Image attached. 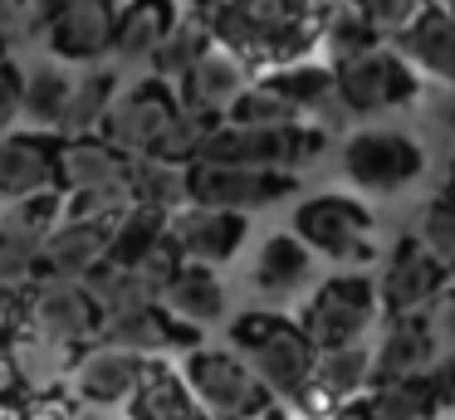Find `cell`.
<instances>
[{
    "label": "cell",
    "mask_w": 455,
    "mask_h": 420,
    "mask_svg": "<svg viewBox=\"0 0 455 420\" xmlns=\"http://www.w3.org/2000/svg\"><path fill=\"white\" fill-rule=\"evenodd\" d=\"M367 416L372 420H441L435 406L431 376H402V381H382L367 391Z\"/></svg>",
    "instance_id": "obj_30"
},
{
    "label": "cell",
    "mask_w": 455,
    "mask_h": 420,
    "mask_svg": "<svg viewBox=\"0 0 455 420\" xmlns=\"http://www.w3.org/2000/svg\"><path fill=\"white\" fill-rule=\"evenodd\" d=\"M367 347H372V386L402 381V376H426L435 367V357H441L426 313L382 318V328H377V337H367Z\"/></svg>",
    "instance_id": "obj_15"
},
{
    "label": "cell",
    "mask_w": 455,
    "mask_h": 420,
    "mask_svg": "<svg viewBox=\"0 0 455 420\" xmlns=\"http://www.w3.org/2000/svg\"><path fill=\"white\" fill-rule=\"evenodd\" d=\"M0 64H5V49H0Z\"/></svg>",
    "instance_id": "obj_48"
},
{
    "label": "cell",
    "mask_w": 455,
    "mask_h": 420,
    "mask_svg": "<svg viewBox=\"0 0 455 420\" xmlns=\"http://www.w3.org/2000/svg\"><path fill=\"white\" fill-rule=\"evenodd\" d=\"M289 234L304 244L308 254H323V259L343 264V269H363L377 259V215L367 210V201L343 191H318L304 195L294 205V220Z\"/></svg>",
    "instance_id": "obj_2"
},
{
    "label": "cell",
    "mask_w": 455,
    "mask_h": 420,
    "mask_svg": "<svg viewBox=\"0 0 455 420\" xmlns=\"http://www.w3.org/2000/svg\"><path fill=\"white\" fill-rule=\"evenodd\" d=\"M99 308L84 293V283H35L30 298V328L40 332V342L50 347H74V342L99 337Z\"/></svg>",
    "instance_id": "obj_18"
},
{
    "label": "cell",
    "mask_w": 455,
    "mask_h": 420,
    "mask_svg": "<svg viewBox=\"0 0 455 420\" xmlns=\"http://www.w3.org/2000/svg\"><path fill=\"white\" fill-rule=\"evenodd\" d=\"M299 195V176L289 171H235V166H187V205L201 210H230L245 215L250 210H269L279 201Z\"/></svg>",
    "instance_id": "obj_9"
},
{
    "label": "cell",
    "mask_w": 455,
    "mask_h": 420,
    "mask_svg": "<svg viewBox=\"0 0 455 420\" xmlns=\"http://www.w3.org/2000/svg\"><path fill=\"white\" fill-rule=\"evenodd\" d=\"M299 332L308 337L314 352H333V347H357L377 332L382 308H377V283L363 269H343L328 273L299 308Z\"/></svg>",
    "instance_id": "obj_3"
},
{
    "label": "cell",
    "mask_w": 455,
    "mask_h": 420,
    "mask_svg": "<svg viewBox=\"0 0 455 420\" xmlns=\"http://www.w3.org/2000/svg\"><path fill=\"white\" fill-rule=\"evenodd\" d=\"M372 49H382V39L367 29V20L357 15L347 0H328L323 10H318V44L314 54H323L318 64H347V59H363L372 54Z\"/></svg>",
    "instance_id": "obj_26"
},
{
    "label": "cell",
    "mask_w": 455,
    "mask_h": 420,
    "mask_svg": "<svg viewBox=\"0 0 455 420\" xmlns=\"http://www.w3.org/2000/svg\"><path fill=\"white\" fill-rule=\"evenodd\" d=\"M431 201L441 205L445 215L455 220V156L445 162V171H441V181H435V191H431Z\"/></svg>",
    "instance_id": "obj_42"
},
{
    "label": "cell",
    "mask_w": 455,
    "mask_h": 420,
    "mask_svg": "<svg viewBox=\"0 0 455 420\" xmlns=\"http://www.w3.org/2000/svg\"><path fill=\"white\" fill-rule=\"evenodd\" d=\"M230 352L245 357V367L255 371V381L269 391V400H289L299 396L314 381V361L318 352L308 347V337L299 332L294 318L275 308H250L230 322Z\"/></svg>",
    "instance_id": "obj_1"
},
{
    "label": "cell",
    "mask_w": 455,
    "mask_h": 420,
    "mask_svg": "<svg viewBox=\"0 0 455 420\" xmlns=\"http://www.w3.org/2000/svg\"><path fill=\"white\" fill-rule=\"evenodd\" d=\"M245 83H250V68L240 64V59H230L226 49L211 44L206 54L172 83V93H177V107H187V113L211 117V123H226L230 103L245 93Z\"/></svg>",
    "instance_id": "obj_14"
},
{
    "label": "cell",
    "mask_w": 455,
    "mask_h": 420,
    "mask_svg": "<svg viewBox=\"0 0 455 420\" xmlns=\"http://www.w3.org/2000/svg\"><path fill=\"white\" fill-rule=\"evenodd\" d=\"M69 83H74V78L64 74L54 59L25 68V74H20V113L30 117L35 127H60V113H64V98H69Z\"/></svg>",
    "instance_id": "obj_33"
},
{
    "label": "cell",
    "mask_w": 455,
    "mask_h": 420,
    "mask_svg": "<svg viewBox=\"0 0 455 420\" xmlns=\"http://www.w3.org/2000/svg\"><path fill=\"white\" fill-rule=\"evenodd\" d=\"M162 308L172 313L177 322L187 328H206V322H220L226 318V283L216 279V269H201V264H181L172 273V283L162 289Z\"/></svg>",
    "instance_id": "obj_25"
},
{
    "label": "cell",
    "mask_w": 455,
    "mask_h": 420,
    "mask_svg": "<svg viewBox=\"0 0 455 420\" xmlns=\"http://www.w3.org/2000/svg\"><path fill=\"white\" fill-rule=\"evenodd\" d=\"M99 347H113V352H128V357H142V361H157L162 352H191L201 347V332L177 322L162 303H148V308H132V313H118V318H103L99 322Z\"/></svg>",
    "instance_id": "obj_12"
},
{
    "label": "cell",
    "mask_w": 455,
    "mask_h": 420,
    "mask_svg": "<svg viewBox=\"0 0 455 420\" xmlns=\"http://www.w3.org/2000/svg\"><path fill=\"white\" fill-rule=\"evenodd\" d=\"M435 5H441V10H445V15H455V0H435Z\"/></svg>",
    "instance_id": "obj_47"
},
{
    "label": "cell",
    "mask_w": 455,
    "mask_h": 420,
    "mask_svg": "<svg viewBox=\"0 0 455 420\" xmlns=\"http://www.w3.org/2000/svg\"><path fill=\"white\" fill-rule=\"evenodd\" d=\"M172 113H177V93H172V83H162V78H142V83L123 88V93L113 98L99 137L118 156L138 162V156H152V147H157L162 127L172 123Z\"/></svg>",
    "instance_id": "obj_10"
},
{
    "label": "cell",
    "mask_w": 455,
    "mask_h": 420,
    "mask_svg": "<svg viewBox=\"0 0 455 420\" xmlns=\"http://www.w3.org/2000/svg\"><path fill=\"white\" fill-rule=\"evenodd\" d=\"M113 20H118V0H84L69 15L50 20L44 39L50 54L64 64H93V59L113 54Z\"/></svg>",
    "instance_id": "obj_21"
},
{
    "label": "cell",
    "mask_w": 455,
    "mask_h": 420,
    "mask_svg": "<svg viewBox=\"0 0 455 420\" xmlns=\"http://www.w3.org/2000/svg\"><path fill=\"white\" fill-rule=\"evenodd\" d=\"M426 322H431V337L441 352H455V279L441 289V298L426 308Z\"/></svg>",
    "instance_id": "obj_39"
},
{
    "label": "cell",
    "mask_w": 455,
    "mask_h": 420,
    "mask_svg": "<svg viewBox=\"0 0 455 420\" xmlns=\"http://www.w3.org/2000/svg\"><path fill=\"white\" fill-rule=\"evenodd\" d=\"M245 234H250V220L230 210L181 205L177 215H167V240L177 244L181 264H201V269L230 264L240 254V244H245Z\"/></svg>",
    "instance_id": "obj_13"
},
{
    "label": "cell",
    "mask_w": 455,
    "mask_h": 420,
    "mask_svg": "<svg viewBox=\"0 0 455 420\" xmlns=\"http://www.w3.org/2000/svg\"><path fill=\"white\" fill-rule=\"evenodd\" d=\"M113 98H118V74L113 68H93L79 83H69V98H64V113H60V137H99Z\"/></svg>",
    "instance_id": "obj_27"
},
{
    "label": "cell",
    "mask_w": 455,
    "mask_h": 420,
    "mask_svg": "<svg viewBox=\"0 0 455 420\" xmlns=\"http://www.w3.org/2000/svg\"><path fill=\"white\" fill-rule=\"evenodd\" d=\"M132 416L138 420H206L191 400V391L181 386V376L167 367V361H148V376L132 391Z\"/></svg>",
    "instance_id": "obj_28"
},
{
    "label": "cell",
    "mask_w": 455,
    "mask_h": 420,
    "mask_svg": "<svg viewBox=\"0 0 455 420\" xmlns=\"http://www.w3.org/2000/svg\"><path fill=\"white\" fill-rule=\"evenodd\" d=\"M15 117H20V68L5 59L0 64V137L11 132Z\"/></svg>",
    "instance_id": "obj_41"
},
{
    "label": "cell",
    "mask_w": 455,
    "mask_h": 420,
    "mask_svg": "<svg viewBox=\"0 0 455 420\" xmlns=\"http://www.w3.org/2000/svg\"><path fill=\"white\" fill-rule=\"evenodd\" d=\"M206 49H211V25H206L201 15H191V10H177V25L167 29V39L157 44V54L148 59V68H152L148 78L177 83V78L187 74V68L196 64Z\"/></svg>",
    "instance_id": "obj_29"
},
{
    "label": "cell",
    "mask_w": 455,
    "mask_h": 420,
    "mask_svg": "<svg viewBox=\"0 0 455 420\" xmlns=\"http://www.w3.org/2000/svg\"><path fill=\"white\" fill-rule=\"evenodd\" d=\"M372 283H377V308H382V318H411V313H426L441 298V289L451 283V269L406 230V234H396L392 254L382 259V273Z\"/></svg>",
    "instance_id": "obj_8"
},
{
    "label": "cell",
    "mask_w": 455,
    "mask_h": 420,
    "mask_svg": "<svg viewBox=\"0 0 455 420\" xmlns=\"http://www.w3.org/2000/svg\"><path fill=\"white\" fill-rule=\"evenodd\" d=\"M338 166H343L347 186H357L363 195H402L406 186L426 176L431 156L402 127H357L338 147Z\"/></svg>",
    "instance_id": "obj_6"
},
{
    "label": "cell",
    "mask_w": 455,
    "mask_h": 420,
    "mask_svg": "<svg viewBox=\"0 0 455 420\" xmlns=\"http://www.w3.org/2000/svg\"><path fill=\"white\" fill-rule=\"evenodd\" d=\"M240 5V0H191V15H201V20H206V25H211V20H220V15H230V10H235Z\"/></svg>",
    "instance_id": "obj_43"
},
{
    "label": "cell",
    "mask_w": 455,
    "mask_h": 420,
    "mask_svg": "<svg viewBox=\"0 0 455 420\" xmlns=\"http://www.w3.org/2000/svg\"><path fill=\"white\" fill-rule=\"evenodd\" d=\"M426 376H431V391H435L441 416H455V352H441V357H435V367L426 371Z\"/></svg>",
    "instance_id": "obj_40"
},
{
    "label": "cell",
    "mask_w": 455,
    "mask_h": 420,
    "mask_svg": "<svg viewBox=\"0 0 455 420\" xmlns=\"http://www.w3.org/2000/svg\"><path fill=\"white\" fill-rule=\"evenodd\" d=\"M426 5H435V0H426Z\"/></svg>",
    "instance_id": "obj_49"
},
{
    "label": "cell",
    "mask_w": 455,
    "mask_h": 420,
    "mask_svg": "<svg viewBox=\"0 0 455 420\" xmlns=\"http://www.w3.org/2000/svg\"><path fill=\"white\" fill-rule=\"evenodd\" d=\"M60 132H5L0 137V201H35L54 191Z\"/></svg>",
    "instance_id": "obj_16"
},
{
    "label": "cell",
    "mask_w": 455,
    "mask_h": 420,
    "mask_svg": "<svg viewBox=\"0 0 455 420\" xmlns=\"http://www.w3.org/2000/svg\"><path fill=\"white\" fill-rule=\"evenodd\" d=\"M162 234H167V215L148 210V205H128V210L108 225V264L132 269V264H138L142 254L162 240Z\"/></svg>",
    "instance_id": "obj_34"
},
{
    "label": "cell",
    "mask_w": 455,
    "mask_h": 420,
    "mask_svg": "<svg viewBox=\"0 0 455 420\" xmlns=\"http://www.w3.org/2000/svg\"><path fill=\"white\" fill-rule=\"evenodd\" d=\"M172 25H177V0H123L113 20V54L123 64H148Z\"/></svg>",
    "instance_id": "obj_23"
},
{
    "label": "cell",
    "mask_w": 455,
    "mask_h": 420,
    "mask_svg": "<svg viewBox=\"0 0 455 420\" xmlns=\"http://www.w3.org/2000/svg\"><path fill=\"white\" fill-rule=\"evenodd\" d=\"M226 123H235V127H299V113L265 83V78H250L245 93L230 103Z\"/></svg>",
    "instance_id": "obj_36"
},
{
    "label": "cell",
    "mask_w": 455,
    "mask_h": 420,
    "mask_svg": "<svg viewBox=\"0 0 455 420\" xmlns=\"http://www.w3.org/2000/svg\"><path fill=\"white\" fill-rule=\"evenodd\" d=\"M421 88L426 83L416 78V68L392 44L372 49L363 59H347V64H333V93L347 123H372L382 113H402L421 98Z\"/></svg>",
    "instance_id": "obj_7"
},
{
    "label": "cell",
    "mask_w": 455,
    "mask_h": 420,
    "mask_svg": "<svg viewBox=\"0 0 455 420\" xmlns=\"http://www.w3.org/2000/svg\"><path fill=\"white\" fill-rule=\"evenodd\" d=\"M211 117H196V113H187V107H177L172 113V123L162 127V137H157V147H152V162H167V166H196V156H201V147H206V137H211Z\"/></svg>",
    "instance_id": "obj_35"
},
{
    "label": "cell",
    "mask_w": 455,
    "mask_h": 420,
    "mask_svg": "<svg viewBox=\"0 0 455 420\" xmlns=\"http://www.w3.org/2000/svg\"><path fill=\"white\" fill-rule=\"evenodd\" d=\"M328 420H372V416H367V406H363V400H353V406H338Z\"/></svg>",
    "instance_id": "obj_46"
},
{
    "label": "cell",
    "mask_w": 455,
    "mask_h": 420,
    "mask_svg": "<svg viewBox=\"0 0 455 420\" xmlns=\"http://www.w3.org/2000/svg\"><path fill=\"white\" fill-rule=\"evenodd\" d=\"M435 117H441V127H445V137L455 142V83L441 93V107H435Z\"/></svg>",
    "instance_id": "obj_44"
},
{
    "label": "cell",
    "mask_w": 455,
    "mask_h": 420,
    "mask_svg": "<svg viewBox=\"0 0 455 420\" xmlns=\"http://www.w3.org/2000/svg\"><path fill=\"white\" fill-rule=\"evenodd\" d=\"M108 259V225H79L60 220L40 250V283H84Z\"/></svg>",
    "instance_id": "obj_20"
},
{
    "label": "cell",
    "mask_w": 455,
    "mask_h": 420,
    "mask_svg": "<svg viewBox=\"0 0 455 420\" xmlns=\"http://www.w3.org/2000/svg\"><path fill=\"white\" fill-rule=\"evenodd\" d=\"M128 176V156H118L103 137H60L54 156V191L60 195H84Z\"/></svg>",
    "instance_id": "obj_22"
},
{
    "label": "cell",
    "mask_w": 455,
    "mask_h": 420,
    "mask_svg": "<svg viewBox=\"0 0 455 420\" xmlns=\"http://www.w3.org/2000/svg\"><path fill=\"white\" fill-rule=\"evenodd\" d=\"M392 49L416 68V78L431 83H455V15H445L441 5H421L416 20L392 39Z\"/></svg>",
    "instance_id": "obj_19"
},
{
    "label": "cell",
    "mask_w": 455,
    "mask_h": 420,
    "mask_svg": "<svg viewBox=\"0 0 455 420\" xmlns=\"http://www.w3.org/2000/svg\"><path fill=\"white\" fill-rule=\"evenodd\" d=\"M64 215V195H35L20 201L15 210L0 215V283H35L40 273V250L50 240V230Z\"/></svg>",
    "instance_id": "obj_11"
},
{
    "label": "cell",
    "mask_w": 455,
    "mask_h": 420,
    "mask_svg": "<svg viewBox=\"0 0 455 420\" xmlns=\"http://www.w3.org/2000/svg\"><path fill=\"white\" fill-rule=\"evenodd\" d=\"M181 386L191 391L206 420H265L275 406L245 357H235L230 347H191L181 361Z\"/></svg>",
    "instance_id": "obj_5"
},
{
    "label": "cell",
    "mask_w": 455,
    "mask_h": 420,
    "mask_svg": "<svg viewBox=\"0 0 455 420\" xmlns=\"http://www.w3.org/2000/svg\"><path fill=\"white\" fill-rule=\"evenodd\" d=\"M347 5L367 20V29H372L382 44H392V39L416 20V10H421L426 0H347Z\"/></svg>",
    "instance_id": "obj_37"
},
{
    "label": "cell",
    "mask_w": 455,
    "mask_h": 420,
    "mask_svg": "<svg viewBox=\"0 0 455 420\" xmlns=\"http://www.w3.org/2000/svg\"><path fill=\"white\" fill-rule=\"evenodd\" d=\"M177 269H181V254H177V244H172L167 234H162V240L152 244V250L142 254L138 264H132V273H138V279L148 283V289L157 293V298H162V289L172 283V273H177Z\"/></svg>",
    "instance_id": "obj_38"
},
{
    "label": "cell",
    "mask_w": 455,
    "mask_h": 420,
    "mask_svg": "<svg viewBox=\"0 0 455 420\" xmlns=\"http://www.w3.org/2000/svg\"><path fill=\"white\" fill-rule=\"evenodd\" d=\"M314 273H318L314 254H308L289 230H275V234H265L259 250H255V264H250V289H255L259 298L279 313V303H294L299 293L314 289Z\"/></svg>",
    "instance_id": "obj_17"
},
{
    "label": "cell",
    "mask_w": 455,
    "mask_h": 420,
    "mask_svg": "<svg viewBox=\"0 0 455 420\" xmlns=\"http://www.w3.org/2000/svg\"><path fill=\"white\" fill-rule=\"evenodd\" d=\"M328 152V132L299 123V127H235L216 123L201 147V166H235V171H289Z\"/></svg>",
    "instance_id": "obj_4"
},
{
    "label": "cell",
    "mask_w": 455,
    "mask_h": 420,
    "mask_svg": "<svg viewBox=\"0 0 455 420\" xmlns=\"http://www.w3.org/2000/svg\"><path fill=\"white\" fill-rule=\"evenodd\" d=\"M84 293L93 298L99 318H118V313H132V308H148V303H157V293H152L148 283L138 279V273L123 269V264H108V259H103L99 269L84 279Z\"/></svg>",
    "instance_id": "obj_32"
},
{
    "label": "cell",
    "mask_w": 455,
    "mask_h": 420,
    "mask_svg": "<svg viewBox=\"0 0 455 420\" xmlns=\"http://www.w3.org/2000/svg\"><path fill=\"white\" fill-rule=\"evenodd\" d=\"M128 195H132V205L177 215L187 205V171L167 162H152V156H138V162H128Z\"/></svg>",
    "instance_id": "obj_31"
},
{
    "label": "cell",
    "mask_w": 455,
    "mask_h": 420,
    "mask_svg": "<svg viewBox=\"0 0 455 420\" xmlns=\"http://www.w3.org/2000/svg\"><path fill=\"white\" fill-rule=\"evenodd\" d=\"M142 376H148V361L128 357V352L93 347L79 357V396L89 406H123V400H132Z\"/></svg>",
    "instance_id": "obj_24"
},
{
    "label": "cell",
    "mask_w": 455,
    "mask_h": 420,
    "mask_svg": "<svg viewBox=\"0 0 455 420\" xmlns=\"http://www.w3.org/2000/svg\"><path fill=\"white\" fill-rule=\"evenodd\" d=\"M35 5H40V15H44V25H50V20H60V15H69L74 5H84V0H35Z\"/></svg>",
    "instance_id": "obj_45"
}]
</instances>
